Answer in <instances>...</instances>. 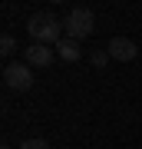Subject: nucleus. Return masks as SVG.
I'll return each mask as SVG.
<instances>
[{"label":"nucleus","instance_id":"nucleus-1","mask_svg":"<svg viewBox=\"0 0 142 149\" xmlns=\"http://www.w3.org/2000/svg\"><path fill=\"white\" fill-rule=\"evenodd\" d=\"M26 33L33 37V43H43V47H50V43H63V20H56L53 13H33L30 20H26Z\"/></svg>","mask_w":142,"mask_h":149},{"label":"nucleus","instance_id":"nucleus-2","mask_svg":"<svg viewBox=\"0 0 142 149\" xmlns=\"http://www.w3.org/2000/svg\"><path fill=\"white\" fill-rule=\"evenodd\" d=\"M96 27V13L89 10V7H73V10L66 13V20H63V30H66V40H86L93 33Z\"/></svg>","mask_w":142,"mask_h":149},{"label":"nucleus","instance_id":"nucleus-3","mask_svg":"<svg viewBox=\"0 0 142 149\" xmlns=\"http://www.w3.org/2000/svg\"><path fill=\"white\" fill-rule=\"evenodd\" d=\"M3 83H7V90L26 93V90L33 86V70H30V63H7V66H3Z\"/></svg>","mask_w":142,"mask_h":149},{"label":"nucleus","instance_id":"nucleus-4","mask_svg":"<svg viewBox=\"0 0 142 149\" xmlns=\"http://www.w3.org/2000/svg\"><path fill=\"white\" fill-rule=\"evenodd\" d=\"M106 53H109L112 60H122V63H129V60H136V43H132L129 37H112L109 47H106Z\"/></svg>","mask_w":142,"mask_h":149},{"label":"nucleus","instance_id":"nucleus-5","mask_svg":"<svg viewBox=\"0 0 142 149\" xmlns=\"http://www.w3.org/2000/svg\"><path fill=\"white\" fill-rule=\"evenodd\" d=\"M53 60H56V53L50 47H43V43H30L23 50V63H30V66H50Z\"/></svg>","mask_w":142,"mask_h":149},{"label":"nucleus","instance_id":"nucleus-6","mask_svg":"<svg viewBox=\"0 0 142 149\" xmlns=\"http://www.w3.org/2000/svg\"><path fill=\"white\" fill-rule=\"evenodd\" d=\"M56 56H60V60H66V63H76L83 53H79V43H76V40H63V43L56 47Z\"/></svg>","mask_w":142,"mask_h":149},{"label":"nucleus","instance_id":"nucleus-7","mask_svg":"<svg viewBox=\"0 0 142 149\" xmlns=\"http://www.w3.org/2000/svg\"><path fill=\"white\" fill-rule=\"evenodd\" d=\"M109 60H112V56L106 53V50H93V53H89V63H93L96 70H103L106 63H109Z\"/></svg>","mask_w":142,"mask_h":149},{"label":"nucleus","instance_id":"nucleus-8","mask_svg":"<svg viewBox=\"0 0 142 149\" xmlns=\"http://www.w3.org/2000/svg\"><path fill=\"white\" fill-rule=\"evenodd\" d=\"M0 53H3V56L17 53V40L10 37V33H3V37H0Z\"/></svg>","mask_w":142,"mask_h":149},{"label":"nucleus","instance_id":"nucleus-9","mask_svg":"<svg viewBox=\"0 0 142 149\" xmlns=\"http://www.w3.org/2000/svg\"><path fill=\"white\" fill-rule=\"evenodd\" d=\"M20 149H50V146H46V139H23Z\"/></svg>","mask_w":142,"mask_h":149},{"label":"nucleus","instance_id":"nucleus-10","mask_svg":"<svg viewBox=\"0 0 142 149\" xmlns=\"http://www.w3.org/2000/svg\"><path fill=\"white\" fill-rule=\"evenodd\" d=\"M3 149H10V146H3Z\"/></svg>","mask_w":142,"mask_h":149}]
</instances>
